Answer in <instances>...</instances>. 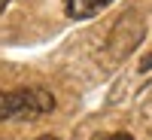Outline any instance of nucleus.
<instances>
[{"mask_svg":"<svg viewBox=\"0 0 152 140\" xmlns=\"http://www.w3.org/2000/svg\"><path fill=\"white\" fill-rule=\"evenodd\" d=\"M140 70H152V55H146V58L140 61Z\"/></svg>","mask_w":152,"mask_h":140,"instance_id":"nucleus-4","label":"nucleus"},{"mask_svg":"<svg viewBox=\"0 0 152 140\" xmlns=\"http://www.w3.org/2000/svg\"><path fill=\"white\" fill-rule=\"evenodd\" d=\"M113 3V0H64V12L70 18H76V21H82V18H91V15H97L100 9H107Z\"/></svg>","mask_w":152,"mask_h":140,"instance_id":"nucleus-2","label":"nucleus"},{"mask_svg":"<svg viewBox=\"0 0 152 140\" xmlns=\"http://www.w3.org/2000/svg\"><path fill=\"white\" fill-rule=\"evenodd\" d=\"M34 140H58V137H52V134H43V137H34Z\"/></svg>","mask_w":152,"mask_h":140,"instance_id":"nucleus-5","label":"nucleus"},{"mask_svg":"<svg viewBox=\"0 0 152 140\" xmlns=\"http://www.w3.org/2000/svg\"><path fill=\"white\" fill-rule=\"evenodd\" d=\"M91 140H134L131 134H125V131H107V134H97Z\"/></svg>","mask_w":152,"mask_h":140,"instance_id":"nucleus-3","label":"nucleus"},{"mask_svg":"<svg viewBox=\"0 0 152 140\" xmlns=\"http://www.w3.org/2000/svg\"><path fill=\"white\" fill-rule=\"evenodd\" d=\"M55 110V97L46 88L0 92V122H34Z\"/></svg>","mask_w":152,"mask_h":140,"instance_id":"nucleus-1","label":"nucleus"},{"mask_svg":"<svg viewBox=\"0 0 152 140\" xmlns=\"http://www.w3.org/2000/svg\"><path fill=\"white\" fill-rule=\"evenodd\" d=\"M6 3H9V0H0V12H3V9H6Z\"/></svg>","mask_w":152,"mask_h":140,"instance_id":"nucleus-6","label":"nucleus"}]
</instances>
